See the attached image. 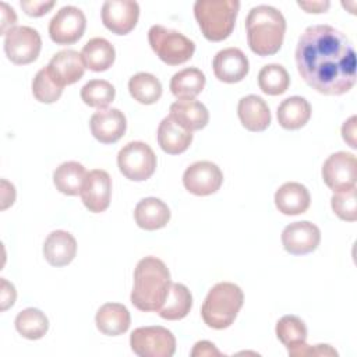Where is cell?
<instances>
[{
    "label": "cell",
    "instance_id": "1",
    "mask_svg": "<svg viewBox=\"0 0 357 357\" xmlns=\"http://www.w3.org/2000/svg\"><path fill=\"white\" fill-rule=\"evenodd\" d=\"M296 64L304 82L322 95H343L356 84L353 45L331 25H311L301 33L296 46Z\"/></svg>",
    "mask_w": 357,
    "mask_h": 357
},
{
    "label": "cell",
    "instance_id": "2",
    "mask_svg": "<svg viewBox=\"0 0 357 357\" xmlns=\"http://www.w3.org/2000/svg\"><path fill=\"white\" fill-rule=\"evenodd\" d=\"M170 286V272L165 262L152 255L145 257L134 271L131 303L139 311L158 312L169 294Z\"/></svg>",
    "mask_w": 357,
    "mask_h": 357
},
{
    "label": "cell",
    "instance_id": "3",
    "mask_svg": "<svg viewBox=\"0 0 357 357\" xmlns=\"http://www.w3.org/2000/svg\"><path fill=\"white\" fill-rule=\"evenodd\" d=\"M247 43L252 53L265 57L278 53L283 45L286 20L272 6L252 7L245 18Z\"/></svg>",
    "mask_w": 357,
    "mask_h": 357
},
{
    "label": "cell",
    "instance_id": "4",
    "mask_svg": "<svg viewBox=\"0 0 357 357\" xmlns=\"http://www.w3.org/2000/svg\"><path fill=\"white\" fill-rule=\"evenodd\" d=\"M243 303L244 294L240 286L220 282L208 291L201 307V317L209 328L225 329L234 322Z\"/></svg>",
    "mask_w": 357,
    "mask_h": 357
},
{
    "label": "cell",
    "instance_id": "5",
    "mask_svg": "<svg viewBox=\"0 0 357 357\" xmlns=\"http://www.w3.org/2000/svg\"><path fill=\"white\" fill-rule=\"evenodd\" d=\"M240 10L237 0H197L194 17L202 35L211 42H220L229 38L234 29Z\"/></svg>",
    "mask_w": 357,
    "mask_h": 357
},
{
    "label": "cell",
    "instance_id": "6",
    "mask_svg": "<svg viewBox=\"0 0 357 357\" xmlns=\"http://www.w3.org/2000/svg\"><path fill=\"white\" fill-rule=\"evenodd\" d=\"M148 42L156 56L169 66L188 61L195 52V43L190 38L162 25H152L149 28Z\"/></svg>",
    "mask_w": 357,
    "mask_h": 357
},
{
    "label": "cell",
    "instance_id": "7",
    "mask_svg": "<svg viewBox=\"0 0 357 357\" xmlns=\"http://www.w3.org/2000/svg\"><path fill=\"white\" fill-rule=\"evenodd\" d=\"M117 166L121 174L131 181L148 180L156 169V155L142 141L126 144L117 153Z\"/></svg>",
    "mask_w": 357,
    "mask_h": 357
},
{
    "label": "cell",
    "instance_id": "8",
    "mask_svg": "<svg viewBox=\"0 0 357 357\" xmlns=\"http://www.w3.org/2000/svg\"><path fill=\"white\" fill-rule=\"evenodd\" d=\"M130 346L139 357H172L176 351V337L159 325L141 326L132 331Z\"/></svg>",
    "mask_w": 357,
    "mask_h": 357
},
{
    "label": "cell",
    "instance_id": "9",
    "mask_svg": "<svg viewBox=\"0 0 357 357\" xmlns=\"http://www.w3.org/2000/svg\"><path fill=\"white\" fill-rule=\"evenodd\" d=\"M42 49V39L31 26H14L4 35V52L7 59L18 66L35 61Z\"/></svg>",
    "mask_w": 357,
    "mask_h": 357
},
{
    "label": "cell",
    "instance_id": "10",
    "mask_svg": "<svg viewBox=\"0 0 357 357\" xmlns=\"http://www.w3.org/2000/svg\"><path fill=\"white\" fill-rule=\"evenodd\" d=\"M324 183L333 191H347L356 187L357 160L353 153L335 152L322 165Z\"/></svg>",
    "mask_w": 357,
    "mask_h": 357
},
{
    "label": "cell",
    "instance_id": "11",
    "mask_svg": "<svg viewBox=\"0 0 357 357\" xmlns=\"http://www.w3.org/2000/svg\"><path fill=\"white\" fill-rule=\"evenodd\" d=\"M86 28V18L78 7H61L49 22V36L56 45H73L78 42Z\"/></svg>",
    "mask_w": 357,
    "mask_h": 357
},
{
    "label": "cell",
    "instance_id": "12",
    "mask_svg": "<svg viewBox=\"0 0 357 357\" xmlns=\"http://www.w3.org/2000/svg\"><path fill=\"white\" fill-rule=\"evenodd\" d=\"M222 183L223 173L220 167L209 160H199L190 165L183 174L185 190L198 197L215 194Z\"/></svg>",
    "mask_w": 357,
    "mask_h": 357
},
{
    "label": "cell",
    "instance_id": "13",
    "mask_svg": "<svg viewBox=\"0 0 357 357\" xmlns=\"http://www.w3.org/2000/svg\"><path fill=\"white\" fill-rule=\"evenodd\" d=\"M102 22L116 35L130 33L139 18V6L131 0H107L102 6Z\"/></svg>",
    "mask_w": 357,
    "mask_h": 357
},
{
    "label": "cell",
    "instance_id": "14",
    "mask_svg": "<svg viewBox=\"0 0 357 357\" xmlns=\"http://www.w3.org/2000/svg\"><path fill=\"white\" fill-rule=\"evenodd\" d=\"M79 195L89 212L100 213L106 211L112 197V178L109 173L102 169L88 172Z\"/></svg>",
    "mask_w": 357,
    "mask_h": 357
},
{
    "label": "cell",
    "instance_id": "15",
    "mask_svg": "<svg viewBox=\"0 0 357 357\" xmlns=\"http://www.w3.org/2000/svg\"><path fill=\"white\" fill-rule=\"evenodd\" d=\"M321 241L318 226L311 222H293L282 231L283 248L293 255H305L317 250Z\"/></svg>",
    "mask_w": 357,
    "mask_h": 357
},
{
    "label": "cell",
    "instance_id": "16",
    "mask_svg": "<svg viewBox=\"0 0 357 357\" xmlns=\"http://www.w3.org/2000/svg\"><path fill=\"white\" fill-rule=\"evenodd\" d=\"M215 77L226 84H236L245 78L250 70L247 56L238 47L219 50L212 61Z\"/></svg>",
    "mask_w": 357,
    "mask_h": 357
},
{
    "label": "cell",
    "instance_id": "17",
    "mask_svg": "<svg viewBox=\"0 0 357 357\" xmlns=\"http://www.w3.org/2000/svg\"><path fill=\"white\" fill-rule=\"evenodd\" d=\"M89 127L99 142L114 144L126 134L127 120L119 109H102L91 116Z\"/></svg>",
    "mask_w": 357,
    "mask_h": 357
},
{
    "label": "cell",
    "instance_id": "18",
    "mask_svg": "<svg viewBox=\"0 0 357 357\" xmlns=\"http://www.w3.org/2000/svg\"><path fill=\"white\" fill-rule=\"evenodd\" d=\"M85 68L86 67L81 53L73 49L57 52L47 64L49 74L63 88L79 81L85 73Z\"/></svg>",
    "mask_w": 357,
    "mask_h": 357
},
{
    "label": "cell",
    "instance_id": "19",
    "mask_svg": "<svg viewBox=\"0 0 357 357\" xmlns=\"http://www.w3.org/2000/svg\"><path fill=\"white\" fill-rule=\"evenodd\" d=\"M237 114L243 127L251 132L265 131L271 124V112L266 102L257 95H247L238 100Z\"/></svg>",
    "mask_w": 357,
    "mask_h": 357
},
{
    "label": "cell",
    "instance_id": "20",
    "mask_svg": "<svg viewBox=\"0 0 357 357\" xmlns=\"http://www.w3.org/2000/svg\"><path fill=\"white\" fill-rule=\"evenodd\" d=\"M77 254V241L74 236L64 230L52 231L43 243L45 259L56 268L68 265Z\"/></svg>",
    "mask_w": 357,
    "mask_h": 357
},
{
    "label": "cell",
    "instance_id": "21",
    "mask_svg": "<svg viewBox=\"0 0 357 357\" xmlns=\"http://www.w3.org/2000/svg\"><path fill=\"white\" fill-rule=\"evenodd\" d=\"M310 191L301 183H284L275 192V205L278 211L287 216L304 213L310 208Z\"/></svg>",
    "mask_w": 357,
    "mask_h": 357
},
{
    "label": "cell",
    "instance_id": "22",
    "mask_svg": "<svg viewBox=\"0 0 357 357\" xmlns=\"http://www.w3.org/2000/svg\"><path fill=\"white\" fill-rule=\"evenodd\" d=\"M172 120L187 131L202 130L209 121V112L204 103L195 99L176 100L170 105Z\"/></svg>",
    "mask_w": 357,
    "mask_h": 357
},
{
    "label": "cell",
    "instance_id": "23",
    "mask_svg": "<svg viewBox=\"0 0 357 357\" xmlns=\"http://www.w3.org/2000/svg\"><path fill=\"white\" fill-rule=\"evenodd\" d=\"M135 223L144 230H158L170 220L169 206L159 198L148 197L141 199L134 209Z\"/></svg>",
    "mask_w": 357,
    "mask_h": 357
},
{
    "label": "cell",
    "instance_id": "24",
    "mask_svg": "<svg viewBox=\"0 0 357 357\" xmlns=\"http://www.w3.org/2000/svg\"><path fill=\"white\" fill-rule=\"evenodd\" d=\"M96 328L107 336H119L128 331L131 317L126 305L120 303L103 304L95 317Z\"/></svg>",
    "mask_w": 357,
    "mask_h": 357
},
{
    "label": "cell",
    "instance_id": "25",
    "mask_svg": "<svg viewBox=\"0 0 357 357\" xmlns=\"http://www.w3.org/2000/svg\"><path fill=\"white\" fill-rule=\"evenodd\" d=\"M192 142V132L184 130L172 120L165 117L158 127V144L163 152L169 155H178L188 149Z\"/></svg>",
    "mask_w": 357,
    "mask_h": 357
},
{
    "label": "cell",
    "instance_id": "26",
    "mask_svg": "<svg viewBox=\"0 0 357 357\" xmlns=\"http://www.w3.org/2000/svg\"><path fill=\"white\" fill-rule=\"evenodd\" d=\"M311 112V105L305 98L290 96L278 106V123L284 130H298L308 123Z\"/></svg>",
    "mask_w": 357,
    "mask_h": 357
},
{
    "label": "cell",
    "instance_id": "27",
    "mask_svg": "<svg viewBox=\"0 0 357 357\" xmlns=\"http://www.w3.org/2000/svg\"><path fill=\"white\" fill-rule=\"evenodd\" d=\"M81 56L86 68L95 73H100L112 67L116 59V50L107 39L92 38L84 45Z\"/></svg>",
    "mask_w": 357,
    "mask_h": 357
},
{
    "label": "cell",
    "instance_id": "28",
    "mask_svg": "<svg viewBox=\"0 0 357 357\" xmlns=\"http://www.w3.org/2000/svg\"><path fill=\"white\" fill-rule=\"evenodd\" d=\"M205 74L195 67H188L176 73L170 79V91L178 99H194L205 88Z\"/></svg>",
    "mask_w": 357,
    "mask_h": 357
},
{
    "label": "cell",
    "instance_id": "29",
    "mask_svg": "<svg viewBox=\"0 0 357 357\" xmlns=\"http://www.w3.org/2000/svg\"><path fill=\"white\" fill-rule=\"evenodd\" d=\"M88 172L85 167L74 160L64 162L53 172V183L56 188L66 195L81 194Z\"/></svg>",
    "mask_w": 357,
    "mask_h": 357
},
{
    "label": "cell",
    "instance_id": "30",
    "mask_svg": "<svg viewBox=\"0 0 357 357\" xmlns=\"http://www.w3.org/2000/svg\"><path fill=\"white\" fill-rule=\"evenodd\" d=\"M192 307V296L181 283H172L163 305L158 310L159 317L167 321H178L188 315Z\"/></svg>",
    "mask_w": 357,
    "mask_h": 357
},
{
    "label": "cell",
    "instance_id": "31",
    "mask_svg": "<svg viewBox=\"0 0 357 357\" xmlns=\"http://www.w3.org/2000/svg\"><path fill=\"white\" fill-rule=\"evenodd\" d=\"M130 95L142 105H153L162 96L160 81L149 73H137L128 81Z\"/></svg>",
    "mask_w": 357,
    "mask_h": 357
},
{
    "label": "cell",
    "instance_id": "32",
    "mask_svg": "<svg viewBox=\"0 0 357 357\" xmlns=\"http://www.w3.org/2000/svg\"><path fill=\"white\" fill-rule=\"evenodd\" d=\"M15 329L17 332L29 340L40 339L46 335L49 329V319L38 308H25L15 317Z\"/></svg>",
    "mask_w": 357,
    "mask_h": 357
},
{
    "label": "cell",
    "instance_id": "33",
    "mask_svg": "<svg viewBox=\"0 0 357 357\" xmlns=\"http://www.w3.org/2000/svg\"><path fill=\"white\" fill-rule=\"evenodd\" d=\"M290 85L287 70L280 64H266L258 73V86L266 95H282Z\"/></svg>",
    "mask_w": 357,
    "mask_h": 357
},
{
    "label": "cell",
    "instance_id": "34",
    "mask_svg": "<svg viewBox=\"0 0 357 357\" xmlns=\"http://www.w3.org/2000/svg\"><path fill=\"white\" fill-rule=\"evenodd\" d=\"M276 336L289 351L305 343L307 326L298 317L284 315L276 324Z\"/></svg>",
    "mask_w": 357,
    "mask_h": 357
},
{
    "label": "cell",
    "instance_id": "35",
    "mask_svg": "<svg viewBox=\"0 0 357 357\" xmlns=\"http://www.w3.org/2000/svg\"><path fill=\"white\" fill-rule=\"evenodd\" d=\"M116 96L114 86L105 79H91L81 88V99L89 107L106 109Z\"/></svg>",
    "mask_w": 357,
    "mask_h": 357
},
{
    "label": "cell",
    "instance_id": "36",
    "mask_svg": "<svg viewBox=\"0 0 357 357\" xmlns=\"http://www.w3.org/2000/svg\"><path fill=\"white\" fill-rule=\"evenodd\" d=\"M32 93L35 99L40 103H54L60 99L63 93V86H60L49 74L47 67L40 68L32 81Z\"/></svg>",
    "mask_w": 357,
    "mask_h": 357
},
{
    "label": "cell",
    "instance_id": "37",
    "mask_svg": "<svg viewBox=\"0 0 357 357\" xmlns=\"http://www.w3.org/2000/svg\"><path fill=\"white\" fill-rule=\"evenodd\" d=\"M331 205L337 218L346 222H354L357 219L356 187L347 191L335 192L331 198Z\"/></svg>",
    "mask_w": 357,
    "mask_h": 357
},
{
    "label": "cell",
    "instance_id": "38",
    "mask_svg": "<svg viewBox=\"0 0 357 357\" xmlns=\"http://www.w3.org/2000/svg\"><path fill=\"white\" fill-rule=\"evenodd\" d=\"M337 356V351L329 344H315L310 346L303 343L293 350H289V356L291 357H303V356Z\"/></svg>",
    "mask_w": 357,
    "mask_h": 357
},
{
    "label": "cell",
    "instance_id": "39",
    "mask_svg": "<svg viewBox=\"0 0 357 357\" xmlns=\"http://www.w3.org/2000/svg\"><path fill=\"white\" fill-rule=\"evenodd\" d=\"M56 1H43V0H22L20 3L21 8L29 17H42L54 7Z\"/></svg>",
    "mask_w": 357,
    "mask_h": 357
},
{
    "label": "cell",
    "instance_id": "40",
    "mask_svg": "<svg viewBox=\"0 0 357 357\" xmlns=\"http://www.w3.org/2000/svg\"><path fill=\"white\" fill-rule=\"evenodd\" d=\"M0 303H1V307L0 310L1 311H6L8 310L10 307L14 305L15 303V298H17V291H15V287L13 283H10L7 279L1 278L0 279Z\"/></svg>",
    "mask_w": 357,
    "mask_h": 357
},
{
    "label": "cell",
    "instance_id": "41",
    "mask_svg": "<svg viewBox=\"0 0 357 357\" xmlns=\"http://www.w3.org/2000/svg\"><path fill=\"white\" fill-rule=\"evenodd\" d=\"M0 11H1V28L0 32L1 35H6L10 29L14 28L15 22H17V15L14 13V10L4 1L0 3Z\"/></svg>",
    "mask_w": 357,
    "mask_h": 357
},
{
    "label": "cell",
    "instance_id": "42",
    "mask_svg": "<svg viewBox=\"0 0 357 357\" xmlns=\"http://www.w3.org/2000/svg\"><path fill=\"white\" fill-rule=\"evenodd\" d=\"M356 120H357L356 116H351L342 126V137H343L344 142H347V145L353 149L357 148V144H356Z\"/></svg>",
    "mask_w": 357,
    "mask_h": 357
},
{
    "label": "cell",
    "instance_id": "43",
    "mask_svg": "<svg viewBox=\"0 0 357 357\" xmlns=\"http://www.w3.org/2000/svg\"><path fill=\"white\" fill-rule=\"evenodd\" d=\"M191 356H220V351L215 347L213 343L208 340H201L194 344V349L191 351Z\"/></svg>",
    "mask_w": 357,
    "mask_h": 357
},
{
    "label": "cell",
    "instance_id": "44",
    "mask_svg": "<svg viewBox=\"0 0 357 357\" xmlns=\"http://www.w3.org/2000/svg\"><path fill=\"white\" fill-rule=\"evenodd\" d=\"M15 199V188L7 180H1V209H7L14 204Z\"/></svg>",
    "mask_w": 357,
    "mask_h": 357
},
{
    "label": "cell",
    "instance_id": "45",
    "mask_svg": "<svg viewBox=\"0 0 357 357\" xmlns=\"http://www.w3.org/2000/svg\"><path fill=\"white\" fill-rule=\"evenodd\" d=\"M297 4L305 13H314V14L325 13L331 6L329 1H297Z\"/></svg>",
    "mask_w": 357,
    "mask_h": 357
}]
</instances>
